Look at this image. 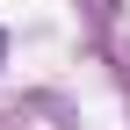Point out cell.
<instances>
[{
	"label": "cell",
	"instance_id": "cell-1",
	"mask_svg": "<svg viewBox=\"0 0 130 130\" xmlns=\"http://www.w3.org/2000/svg\"><path fill=\"white\" fill-rule=\"evenodd\" d=\"M0 58H7V36H0Z\"/></svg>",
	"mask_w": 130,
	"mask_h": 130
}]
</instances>
